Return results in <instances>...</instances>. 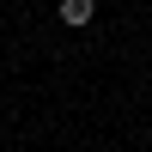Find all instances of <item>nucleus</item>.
I'll list each match as a JSON object with an SVG mask.
<instances>
[{
	"label": "nucleus",
	"instance_id": "1",
	"mask_svg": "<svg viewBox=\"0 0 152 152\" xmlns=\"http://www.w3.org/2000/svg\"><path fill=\"white\" fill-rule=\"evenodd\" d=\"M55 12H61V24H67V31H85V24L97 18V0H61Z\"/></svg>",
	"mask_w": 152,
	"mask_h": 152
}]
</instances>
